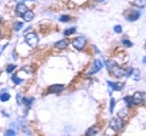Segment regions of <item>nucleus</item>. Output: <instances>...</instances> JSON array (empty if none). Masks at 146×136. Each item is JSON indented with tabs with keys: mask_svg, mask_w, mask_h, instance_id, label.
Instances as JSON below:
<instances>
[{
	"mask_svg": "<svg viewBox=\"0 0 146 136\" xmlns=\"http://www.w3.org/2000/svg\"><path fill=\"white\" fill-rule=\"evenodd\" d=\"M110 105H111V106H110V112H113V110H115V100H113V98H111V102H110Z\"/></svg>",
	"mask_w": 146,
	"mask_h": 136,
	"instance_id": "nucleus-21",
	"label": "nucleus"
},
{
	"mask_svg": "<svg viewBox=\"0 0 146 136\" xmlns=\"http://www.w3.org/2000/svg\"><path fill=\"white\" fill-rule=\"evenodd\" d=\"M22 27H23V23H22V22H15V24H13V28L16 30H20Z\"/></svg>",
	"mask_w": 146,
	"mask_h": 136,
	"instance_id": "nucleus-18",
	"label": "nucleus"
},
{
	"mask_svg": "<svg viewBox=\"0 0 146 136\" xmlns=\"http://www.w3.org/2000/svg\"><path fill=\"white\" fill-rule=\"evenodd\" d=\"M25 40H26V43L28 44L31 48H35L36 45H38V43H39V38H38V35H36L35 33H28V34H26Z\"/></svg>",
	"mask_w": 146,
	"mask_h": 136,
	"instance_id": "nucleus-1",
	"label": "nucleus"
},
{
	"mask_svg": "<svg viewBox=\"0 0 146 136\" xmlns=\"http://www.w3.org/2000/svg\"><path fill=\"white\" fill-rule=\"evenodd\" d=\"M22 18H23L26 22H31L32 20L34 18V13H33V11H31V10H27L26 12H23L22 13Z\"/></svg>",
	"mask_w": 146,
	"mask_h": 136,
	"instance_id": "nucleus-9",
	"label": "nucleus"
},
{
	"mask_svg": "<svg viewBox=\"0 0 146 136\" xmlns=\"http://www.w3.org/2000/svg\"><path fill=\"white\" fill-rule=\"evenodd\" d=\"M108 86L111 88L112 90H115V91H121V90H123V83H112V81H107Z\"/></svg>",
	"mask_w": 146,
	"mask_h": 136,
	"instance_id": "nucleus-8",
	"label": "nucleus"
},
{
	"mask_svg": "<svg viewBox=\"0 0 146 136\" xmlns=\"http://www.w3.org/2000/svg\"><path fill=\"white\" fill-rule=\"evenodd\" d=\"M102 68V62L100 61V60H96L94 62V65H93V67L90 68V71L88 72V77H90L91 74H95L96 72H99L100 69Z\"/></svg>",
	"mask_w": 146,
	"mask_h": 136,
	"instance_id": "nucleus-5",
	"label": "nucleus"
},
{
	"mask_svg": "<svg viewBox=\"0 0 146 136\" xmlns=\"http://www.w3.org/2000/svg\"><path fill=\"white\" fill-rule=\"evenodd\" d=\"M70 20H71L70 16H61V17H60V21H61V22H68Z\"/></svg>",
	"mask_w": 146,
	"mask_h": 136,
	"instance_id": "nucleus-22",
	"label": "nucleus"
},
{
	"mask_svg": "<svg viewBox=\"0 0 146 136\" xmlns=\"http://www.w3.org/2000/svg\"><path fill=\"white\" fill-rule=\"evenodd\" d=\"M124 102H125V106H127V107H131V105H133V101H131V96H125V97H124Z\"/></svg>",
	"mask_w": 146,
	"mask_h": 136,
	"instance_id": "nucleus-15",
	"label": "nucleus"
},
{
	"mask_svg": "<svg viewBox=\"0 0 146 136\" xmlns=\"http://www.w3.org/2000/svg\"><path fill=\"white\" fill-rule=\"evenodd\" d=\"M123 44H124L125 46H128V48H130V46H131V43H130V42H128V40H123Z\"/></svg>",
	"mask_w": 146,
	"mask_h": 136,
	"instance_id": "nucleus-27",
	"label": "nucleus"
},
{
	"mask_svg": "<svg viewBox=\"0 0 146 136\" xmlns=\"http://www.w3.org/2000/svg\"><path fill=\"white\" fill-rule=\"evenodd\" d=\"M12 81H13L15 84H21V83H22V79L17 78V75H13V77H12Z\"/></svg>",
	"mask_w": 146,
	"mask_h": 136,
	"instance_id": "nucleus-20",
	"label": "nucleus"
},
{
	"mask_svg": "<svg viewBox=\"0 0 146 136\" xmlns=\"http://www.w3.org/2000/svg\"><path fill=\"white\" fill-rule=\"evenodd\" d=\"M115 32L116 33H122V27L121 26H116L115 27Z\"/></svg>",
	"mask_w": 146,
	"mask_h": 136,
	"instance_id": "nucleus-24",
	"label": "nucleus"
},
{
	"mask_svg": "<svg viewBox=\"0 0 146 136\" xmlns=\"http://www.w3.org/2000/svg\"><path fill=\"white\" fill-rule=\"evenodd\" d=\"M85 38H83V37H78V38H76L74 40H73V46H74L77 50H82L84 46H85Z\"/></svg>",
	"mask_w": 146,
	"mask_h": 136,
	"instance_id": "nucleus-4",
	"label": "nucleus"
},
{
	"mask_svg": "<svg viewBox=\"0 0 146 136\" xmlns=\"http://www.w3.org/2000/svg\"><path fill=\"white\" fill-rule=\"evenodd\" d=\"M98 131H99V129H98V128H90V129H88V130H86L85 135H86V136L95 135V134H98Z\"/></svg>",
	"mask_w": 146,
	"mask_h": 136,
	"instance_id": "nucleus-14",
	"label": "nucleus"
},
{
	"mask_svg": "<svg viewBox=\"0 0 146 136\" xmlns=\"http://www.w3.org/2000/svg\"><path fill=\"white\" fill-rule=\"evenodd\" d=\"M145 100V92H135L133 96H131V101H133V105H141Z\"/></svg>",
	"mask_w": 146,
	"mask_h": 136,
	"instance_id": "nucleus-3",
	"label": "nucleus"
},
{
	"mask_svg": "<svg viewBox=\"0 0 146 136\" xmlns=\"http://www.w3.org/2000/svg\"><path fill=\"white\" fill-rule=\"evenodd\" d=\"M110 126L115 130V131H121L123 129V126H124V121L122 120V118H115V119H112L111 120V123H110Z\"/></svg>",
	"mask_w": 146,
	"mask_h": 136,
	"instance_id": "nucleus-2",
	"label": "nucleus"
},
{
	"mask_svg": "<svg viewBox=\"0 0 146 136\" xmlns=\"http://www.w3.org/2000/svg\"><path fill=\"white\" fill-rule=\"evenodd\" d=\"M140 17V12L139 11H131L129 15L127 16V18L128 21H136Z\"/></svg>",
	"mask_w": 146,
	"mask_h": 136,
	"instance_id": "nucleus-11",
	"label": "nucleus"
},
{
	"mask_svg": "<svg viewBox=\"0 0 146 136\" xmlns=\"http://www.w3.org/2000/svg\"><path fill=\"white\" fill-rule=\"evenodd\" d=\"M15 69H16V66H15V65H10V66L7 67V69H6V71H7V73H11V72H12V71H15Z\"/></svg>",
	"mask_w": 146,
	"mask_h": 136,
	"instance_id": "nucleus-23",
	"label": "nucleus"
},
{
	"mask_svg": "<svg viewBox=\"0 0 146 136\" xmlns=\"http://www.w3.org/2000/svg\"><path fill=\"white\" fill-rule=\"evenodd\" d=\"M17 101H18V103H20V105H22V95H21V94L17 95Z\"/></svg>",
	"mask_w": 146,
	"mask_h": 136,
	"instance_id": "nucleus-26",
	"label": "nucleus"
},
{
	"mask_svg": "<svg viewBox=\"0 0 146 136\" xmlns=\"http://www.w3.org/2000/svg\"><path fill=\"white\" fill-rule=\"evenodd\" d=\"M5 134H6V135H9V136H12V135H15L16 133H15V130H7Z\"/></svg>",
	"mask_w": 146,
	"mask_h": 136,
	"instance_id": "nucleus-25",
	"label": "nucleus"
},
{
	"mask_svg": "<svg viewBox=\"0 0 146 136\" xmlns=\"http://www.w3.org/2000/svg\"><path fill=\"white\" fill-rule=\"evenodd\" d=\"M145 3H146V0H134V5L140 9L145 7Z\"/></svg>",
	"mask_w": 146,
	"mask_h": 136,
	"instance_id": "nucleus-13",
	"label": "nucleus"
},
{
	"mask_svg": "<svg viewBox=\"0 0 146 136\" xmlns=\"http://www.w3.org/2000/svg\"><path fill=\"white\" fill-rule=\"evenodd\" d=\"M63 89H65V85H62V84H55V85H51V86L49 88V92L57 94V92H61Z\"/></svg>",
	"mask_w": 146,
	"mask_h": 136,
	"instance_id": "nucleus-7",
	"label": "nucleus"
},
{
	"mask_svg": "<svg viewBox=\"0 0 146 136\" xmlns=\"http://www.w3.org/2000/svg\"><path fill=\"white\" fill-rule=\"evenodd\" d=\"M105 65H106L107 71H108V72H112V73H113V72H115V71L117 69L118 67H119V66H118V63H117L115 60H107Z\"/></svg>",
	"mask_w": 146,
	"mask_h": 136,
	"instance_id": "nucleus-6",
	"label": "nucleus"
},
{
	"mask_svg": "<svg viewBox=\"0 0 146 136\" xmlns=\"http://www.w3.org/2000/svg\"><path fill=\"white\" fill-rule=\"evenodd\" d=\"M28 9H27V6L25 5L23 3H18L17 6H16V12L18 13V15H22L23 12H26Z\"/></svg>",
	"mask_w": 146,
	"mask_h": 136,
	"instance_id": "nucleus-10",
	"label": "nucleus"
},
{
	"mask_svg": "<svg viewBox=\"0 0 146 136\" xmlns=\"http://www.w3.org/2000/svg\"><path fill=\"white\" fill-rule=\"evenodd\" d=\"M0 100H1L3 102L9 101V100H10V95H9L7 92L6 94H1V95H0Z\"/></svg>",
	"mask_w": 146,
	"mask_h": 136,
	"instance_id": "nucleus-17",
	"label": "nucleus"
},
{
	"mask_svg": "<svg viewBox=\"0 0 146 136\" xmlns=\"http://www.w3.org/2000/svg\"><path fill=\"white\" fill-rule=\"evenodd\" d=\"M0 39H1V33H0Z\"/></svg>",
	"mask_w": 146,
	"mask_h": 136,
	"instance_id": "nucleus-29",
	"label": "nucleus"
},
{
	"mask_svg": "<svg viewBox=\"0 0 146 136\" xmlns=\"http://www.w3.org/2000/svg\"><path fill=\"white\" fill-rule=\"evenodd\" d=\"M100 1H102V0H100Z\"/></svg>",
	"mask_w": 146,
	"mask_h": 136,
	"instance_id": "nucleus-30",
	"label": "nucleus"
},
{
	"mask_svg": "<svg viewBox=\"0 0 146 136\" xmlns=\"http://www.w3.org/2000/svg\"><path fill=\"white\" fill-rule=\"evenodd\" d=\"M34 100L33 98H23V101H22V103H23V105H26L27 107H31V105H32V102H33Z\"/></svg>",
	"mask_w": 146,
	"mask_h": 136,
	"instance_id": "nucleus-16",
	"label": "nucleus"
},
{
	"mask_svg": "<svg viewBox=\"0 0 146 136\" xmlns=\"http://www.w3.org/2000/svg\"><path fill=\"white\" fill-rule=\"evenodd\" d=\"M67 45H68V40L67 39H62V40H60V42L55 43V48L56 49H66Z\"/></svg>",
	"mask_w": 146,
	"mask_h": 136,
	"instance_id": "nucleus-12",
	"label": "nucleus"
},
{
	"mask_svg": "<svg viewBox=\"0 0 146 136\" xmlns=\"http://www.w3.org/2000/svg\"><path fill=\"white\" fill-rule=\"evenodd\" d=\"M74 32H76V28H74V27H72V28L65 30V35H71V34L74 33Z\"/></svg>",
	"mask_w": 146,
	"mask_h": 136,
	"instance_id": "nucleus-19",
	"label": "nucleus"
},
{
	"mask_svg": "<svg viewBox=\"0 0 146 136\" xmlns=\"http://www.w3.org/2000/svg\"><path fill=\"white\" fill-rule=\"evenodd\" d=\"M0 23H1V17H0Z\"/></svg>",
	"mask_w": 146,
	"mask_h": 136,
	"instance_id": "nucleus-28",
	"label": "nucleus"
}]
</instances>
